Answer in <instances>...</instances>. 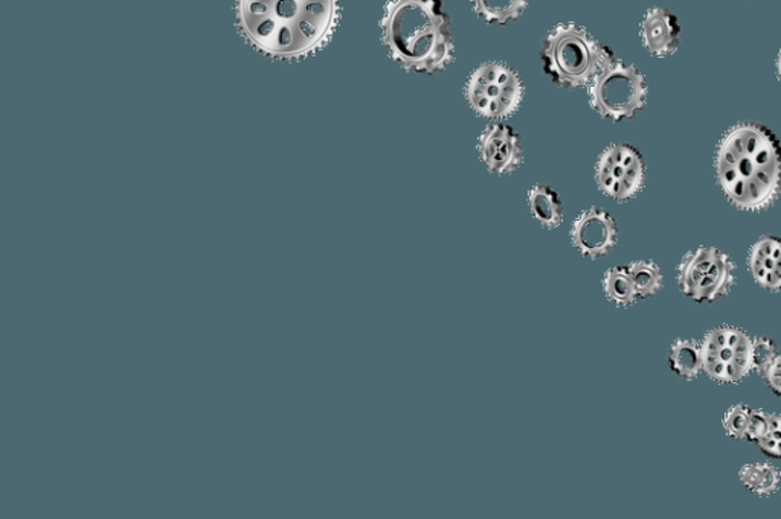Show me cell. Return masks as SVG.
I'll return each instance as SVG.
<instances>
[{
  "label": "cell",
  "instance_id": "obj_1",
  "mask_svg": "<svg viewBox=\"0 0 781 519\" xmlns=\"http://www.w3.org/2000/svg\"><path fill=\"white\" fill-rule=\"evenodd\" d=\"M234 18L254 51L295 63L330 44L341 21V0H234Z\"/></svg>",
  "mask_w": 781,
  "mask_h": 519
},
{
  "label": "cell",
  "instance_id": "obj_2",
  "mask_svg": "<svg viewBox=\"0 0 781 519\" xmlns=\"http://www.w3.org/2000/svg\"><path fill=\"white\" fill-rule=\"evenodd\" d=\"M715 166L728 201L741 211H765L780 196L781 144L765 125L741 122L728 129Z\"/></svg>",
  "mask_w": 781,
  "mask_h": 519
},
{
  "label": "cell",
  "instance_id": "obj_3",
  "mask_svg": "<svg viewBox=\"0 0 781 519\" xmlns=\"http://www.w3.org/2000/svg\"><path fill=\"white\" fill-rule=\"evenodd\" d=\"M380 30L391 59L407 72L437 74L455 59L451 15L441 0H388Z\"/></svg>",
  "mask_w": 781,
  "mask_h": 519
},
{
  "label": "cell",
  "instance_id": "obj_4",
  "mask_svg": "<svg viewBox=\"0 0 781 519\" xmlns=\"http://www.w3.org/2000/svg\"><path fill=\"white\" fill-rule=\"evenodd\" d=\"M540 57L548 78L568 90L588 87L617 60L608 46L573 22L560 23L545 36Z\"/></svg>",
  "mask_w": 781,
  "mask_h": 519
},
{
  "label": "cell",
  "instance_id": "obj_5",
  "mask_svg": "<svg viewBox=\"0 0 781 519\" xmlns=\"http://www.w3.org/2000/svg\"><path fill=\"white\" fill-rule=\"evenodd\" d=\"M464 95L476 116L504 121L520 110L524 84L520 74L502 61H489L468 76Z\"/></svg>",
  "mask_w": 781,
  "mask_h": 519
},
{
  "label": "cell",
  "instance_id": "obj_6",
  "mask_svg": "<svg viewBox=\"0 0 781 519\" xmlns=\"http://www.w3.org/2000/svg\"><path fill=\"white\" fill-rule=\"evenodd\" d=\"M588 97L601 118L631 120L646 106L649 86L638 67L617 59L589 84Z\"/></svg>",
  "mask_w": 781,
  "mask_h": 519
},
{
  "label": "cell",
  "instance_id": "obj_7",
  "mask_svg": "<svg viewBox=\"0 0 781 519\" xmlns=\"http://www.w3.org/2000/svg\"><path fill=\"white\" fill-rule=\"evenodd\" d=\"M678 284L684 296L692 300L722 299L735 284V263L725 251L699 247L682 258L678 267Z\"/></svg>",
  "mask_w": 781,
  "mask_h": 519
},
{
  "label": "cell",
  "instance_id": "obj_8",
  "mask_svg": "<svg viewBox=\"0 0 781 519\" xmlns=\"http://www.w3.org/2000/svg\"><path fill=\"white\" fill-rule=\"evenodd\" d=\"M703 369L720 384H739L753 370V338L733 326H719L705 334Z\"/></svg>",
  "mask_w": 781,
  "mask_h": 519
},
{
  "label": "cell",
  "instance_id": "obj_9",
  "mask_svg": "<svg viewBox=\"0 0 781 519\" xmlns=\"http://www.w3.org/2000/svg\"><path fill=\"white\" fill-rule=\"evenodd\" d=\"M594 177L603 196L617 203H626L638 196L646 185V163L631 145H609L598 156Z\"/></svg>",
  "mask_w": 781,
  "mask_h": 519
},
{
  "label": "cell",
  "instance_id": "obj_10",
  "mask_svg": "<svg viewBox=\"0 0 781 519\" xmlns=\"http://www.w3.org/2000/svg\"><path fill=\"white\" fill-rule=\"evenodd\" d=\"M571 243L582 257H608L619 243V226L605 209L589 208L574 220L570 231Z\"/></svg>",
  "mask_w": 781,
  "mask_h": 519
},
{
  "label": "cell",
  "instance_id": "obj_11",
  "mask_svg": "<svg viewBox=\"0 0 781 519\" xmlns=\"http://www.w3.org/2000/svg\"><path fill=\"white\" fill-rule=\"evenodd\" d=\"M478 151L479 158L491 174H513L524 162L521 136L501 122L490 124L479 135Z\"/></svg>",
  "mask_w": 781,
  "mask_h": 519
},
{
  "label": "cell",
  "instance_id": "obj_12",
  "mask_svg": "<svg viewBox=\"0 0 781 519\" xmlns=\"http://www.w3.org/2000/svg\"><path fill=\"white\" fill-rule=\"evenodd\" d=\"M639 36L644 48L658 59L673 55L681 44V26L676 15L666 8H650L644 14Z\"/></svg>",
  "mask_w": 781,
  "mask_h": 519
},
{
  "label": "cell",
  "instance_id": "obj_13",
  "mask_svg": "<svg viewBox=\"0 0 781 519\" xmlns=\"http://www.w3.org/2000/svg\"><path fill=\"white\" fill-rule=\"evenodd\" d=\"M751 276L768 292H781V239L761 236L748 255Z\"/></svg>",
  "mask_w": 781,
  "mask_h": 519
},
{
  "label": "cell",
  "instance_id": "obj_14",
  "mask_svg": "<svg viewBox=\"0 0 781 519\" xmlns=\"http://www.w3.org/2000/svg\"><path fill=\"white\" fill-rule=\"evenodd\" d=\"M528 208L533 219L547 231L558 228L563 223L562 200L548 185L539 183L528 190Z\"/></svg>",
  "mask_w": 781,
  "mask_h": 519
},
{
  "label": "cell",
  "instance_id": "obj_15",
  "mask_svg": "<svg viewBox=\"0 0 781 519\" xmlns=\"http://www.w3.org/2000/svg\"><path fill=\"white\" fill-rule=\"evenodd\" d=\"M670 369L682 380H695L703 372V350L695 339H676L669 349Z\"/></svg>",
  "mask_w": 781,
  "mask_h": 519
},
{
  "label": "cell",
  "instance_id": "obj_16",
  "mask_svg": "<svg viewBox=\"0 0 781 519\" xmlns=\"http://www.w3.org/2000/svg\"><path fill=\"white\" fill-rule=\"evenodd\" d=\"M603 292L606 299L619 308H629L639 299L627 267H612L605 273Z\"/></svg>",
  "mask_w": 781,
  "mask_h": 519
},
{
  "label": "cell",
  "instance_id": "obj_17",
  "mask_svg": "<svg viewBox=\"0 0 781 519\" xmlns=\"http://www.w3.org/2000/svg\"><path fill=\"white\" fill-rule=\"evenodd\" d=\"M474 13L487 23H505L517 21L528 8V0H468Z\"/></svg>",
  "mask_w": 781,
  "mask_h": 519
},
{
  "label": "cell",
  "instance_id": "obj_18",
  "mask_svg": "<svg viewBox=\"0 0 781 519\" xmlns=\"http://www.w3.org/2000/svg\"><path fill=\"white\" fill-rule=\"evenodd\" d=\"M741 482L758 497H769L779 491L781 474L779 469L769 464H751L741 469Z\"/></svg>",
  "mask_w": 781,
  "mask_h": 519
},
{
  "label": "cell",
  "instance_id": "obj_19",
  "mask_svg": "<svg viewBox=\"0 0 781 519\" xmlns=\"http://www.w3.org/2000/svg\"><path fill=\"white\" fill-rule=\"evenodd\" d=\"M627 269L639 299L654 297L655 294L661 292L664 277H662V271L657 263L642 259V261L629 263Z\"/></svg>",
  "mask_w": 781,
  "mask_h": 519
},
{
  "label": "cell",
  "instance_id": "obj_20",
  "mask_svg": "<svg viewBox=\"0 0 781 519\" xmlns=\"http://www.w3.org/2000/svg\"><path fill=\"white\" fill-rule=\"evenodd\" d=\"M751 408L745 404H735L727 411L723 418V429L728 436L745 441L746 431H748Z\"/></svg>",
  "mask_w": 781,
  "mask_h": 519
},
{
  "label": "cell",
  "instance_id": "obj_21",
  "mask_svg": "<svg viewBox=\"0 0 781 519\" xmlns=\"http://www.w3.org/2000/svg\"><path fill=\"white\" fill-rule=\"evenodd\" d=\"M777 347L772 339L766 337L753 338V370H757L760 375L765 376L766 370L771 368L776 360Z\"/></svg>",
  "mask_w": 781,
  "mask_h": 519
},
{
  "label": "cell",
  "instance_id": "obj_22",
  "mask_svg": "<svg viewBox=\"0 0 781 519\" xmlns=\"http://www.w3.org/2000/svg\"><path fill=\"white\" fill-rule=\"evenodd\" d=\"M757 445L773 459H781V415L769 416L768 434Z\"/></svg>",
  "mask_w": 781,
  "mask_h": 519
},
{
  "label": "cell",
  "instance_id": "obj_23",
  "mask_svg": "<svg viewBox=\"0 0 781 519\" xmlns=\"http://www.w3.org/2000/svg\"><path fill=\"white\" fill-rule=\"evenodd\" d=\"M769 416L764 410H753L751 408L748 431H746V441L760 442L768 434Z\"/></svg>",
  "mask_w": 781,
  "mask_h": 519
},
{
  "label": "cell",
  "instance_id": "obj_24",
  "mask_svg": "<svg viewBox=\"0 0 781 519\" xmlns=\"http://www.w3.org/2000/svg\"><path fill=\"white\" fill-rule=\"evenodd\" d=\"M765 380L769 387H771V391L776 393V395L781 396V354L777 355L771 368L766 370Z\"/></svg>",
  "mask_w": 781,
  "mask_h": 519
},
{
  "label": "cell",
  "instance_id": "obj_25",
  "mask_svg": "<svg viewBox=\"0 0 781 519\" xmlns=\"http://www.w3.org/2000/svg\"><path fill=\"white\" fill-rule=\"evenodd\" d=\"M777 76H779V79L781 82V51L779 53V57H777Z\"/></svg>",
  "mask_w": 781,
  "mask_h": 519
}]
</instances>
